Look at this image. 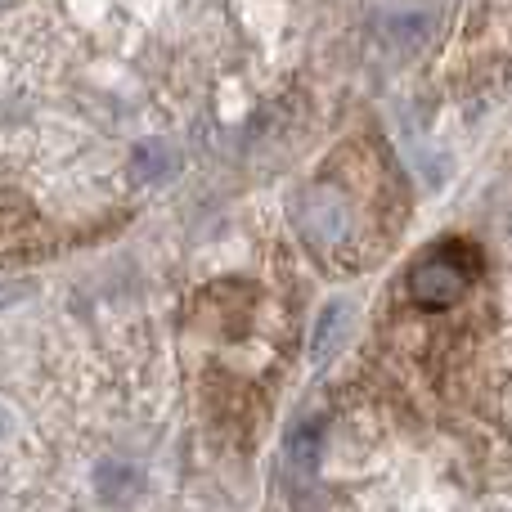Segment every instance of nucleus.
I'll return each mask as SVG.
<instances>
[{
	"mask_svg": "<svg viewBox=\"0 0 512 512\" xmlns=\"http://www.w3.org/2000/svg\"><path fill=\"white\" fill-rule=\"evenodd\" d=\"M297 221L310 252L337 274H360L387 256L409 221V185L387 140L373 131L351 135L310 180Z\"/></svg>",
	"mask_w": 512,
	"mask_h": 512,
	"instance_id": "obj_1",
	"label": "nucleus"
},
{
	"mask_svg": "<svg viewBox=\"0 0 512 512\" xmlns=\"http://www.w3.org/2000/svg\"><path fill=\"white\" fill-rule=\"evenodd\" d=\"M486 279V256L472 239H436L409 261L400 283V306L414 315H445L468 306L472 288Z\"/></svg>",
	"mask_w": 512,
	"mask_h": 512,
	"instance_id": "obj_2",
	"label": "nucleus"
},
{
	"mask_svg": "<svg viewBox=\"0 0 512 512\" xmlns=\"http://www.w3.org/2000/svg\"><path fill=\"white\" fill-rule=\"evenodd\" d=\"M256 301H261V292L243 279L212 283V288L198 297V319H203V328H212L221 342H239L256 324Z\"/></svg>",
	"mask_w": 512,
	"mask_h": 512,
	"instance_id": "obj_3",
	"label": "nucleus"
},
{
	"mask_svg": "<svg viewBox=\"0 0 512 512\" xmlns=\"http://www.w3.org/2000/svg\"><path fill=\"white\" fill-rule=\"evenodd\" d=\"M342 333H346V306H342V301H333V306L319 315L315 337H310V355H315V364H328V360H333L337 337H342Z\"/></svg>",
	"mask_w": 512,
	"mask_h": 512,
	"instance_id": "obj_4",
	"label": "nucleus"
},
{
	"mask_svg": "<svg viewBox=\"0 0 512 512\" xmlns=\"http://www.w3.org/2000/svg\"><path fill=\"white\" fill-rule=\"evenodd\" d=\"M319 441H324V423H297L292 427V436H288V459L297 463V468H315V459H319Z\"/></svg>",
	"mask_w": 512,
	"mask_h": 512,
	"instance_id": "obj_5",
	"label": "nucleus"
},
{
	"mask_svg": "<svg viewBox=\"0 0 512 512\" xmlns=\"http://www.w3.org/2000/svg\"><path fill=\"white\" fill-rule=\"evenodd\" d=\"M126 481H131V472H126V468H104V472H99V486H104V495L108 499H113V495H122V490H126Z\"/></svg>",
	"mask_w": 512,
	"mask_h": 512,
	"instance_id": "obj_6",
	"label": "nucleus"
},
{
	"mask_svg": "<svg viewBox=\"0 0 512 512\" xmlns=\"http://www.w3.org/2000/svg\"><path fill=\"white\" fill-rule=\"evenodd\" d=\"M0 432H5V414H0Z\"/></svg>",
	"mask_w": 512,
	"mask_h": 512,
	"instance_id": "obj_7",
	"label": "nucleus"
}]
</instances>
